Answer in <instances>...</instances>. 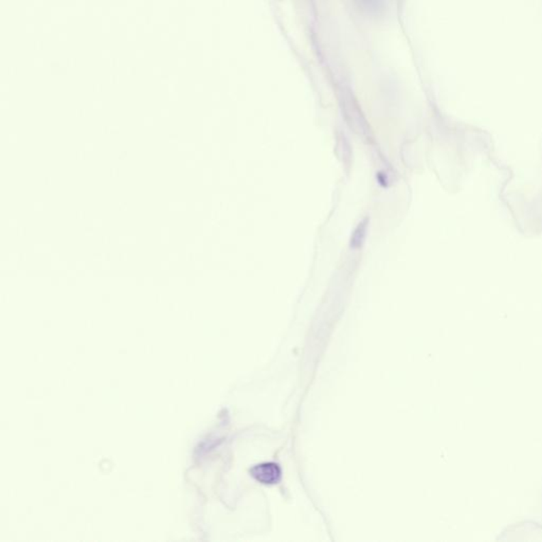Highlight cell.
Instances as JSON below:
<instances>
[{
  "label": "cell",
  "instance_id": "obj_1",
  "mask_svg": "<svg viewBox=\"0 0 542 542\" xmlns=\"http://www.w3.org/2000/svg\"><path fill=\"white\" fill-rule=\"evenodd\" d=\"M251 474L256 480L264 484H273L280 480L281 470L276 464L266 463L256 466Z\"/></svg>",
  "mask_w": 542,
  "mask_h": 542
}]
</instances>
